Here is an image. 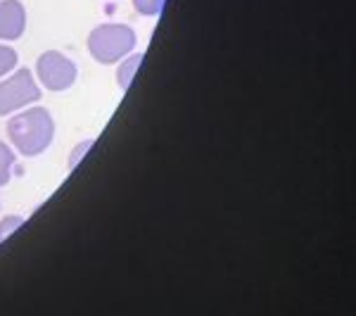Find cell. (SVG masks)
Returning <instances> with one entry per match:
<instances>
[{
  "label": "cell",
  "mask_w": 356,
  "mask_h": 316,
  "mask_svg": "<svg viewBox=\"0 0 356 316\" xmlns=\"http://www.w3.org/2000/svg\"><path fill=\"white\" fill-rule=\"evenodd\" d=\"M26 8L22 0H0V41H19L26 31Z\"/></svg>",
  "instance_id": "obj_5"
},
{
  "label": "cell",
  "mask_w": 356,
  "mask_h": 316,
  "mask_svg": "<svg viewBox=\"0 0 356 316\" xmlns=\"http://www.w3.org/2000/svg\"><path fill=\"white\" fill-rule=\"evenodd\" d=\"M90 145H93V138H86V141H81V143H76V145H74L72 155H69V169L74 171L79 164H81V159L86 157V152L90 150Z\"/></svg>",
  "instance_id": "obj_10"
},
{
  "label": "cell",
  "mask_w": 356,
  "mask_h": 316,
  "mask_svg": "<svg viewBox=\"0 0 356 316\" xmlns=\"http://www.w3.org/2000/svg\"><path fill=\"white\" fill-rule=\"evenodd\" d=\"M8 138L22 157H38L53 145L55 119L50 110L41 105H29L15 112L8 122Z\"/></svg>",
  "instance_id": "obj_1"
},
{
  "label": "cell",
  "mask_w": 356,
  "mask_h": 316,
  "mask_svg": "<svg viewBox=\"0 0 356 316\" xmlns=\"http://www.w3.org/2000/svg\"><path fill=\"white\" fill-rule=\"evenodd\" d=\"M88 53L100 65H117L126 55H131L138 45L136 31L129 24H119V22H105L97 24L88 33Z\"/></svg>",
  "instance_id": "obj_2"
},
{
  "label": "cell",
  "mask_w": 356,
  "mask_h": 316,
  "mask_svg": "<svg viewBox=\"0 0 356 316\" xmlns=\"http://www.w3.org/2000/svg\"><path fill=\"white\" fill-rule=\"evenodd\" d=\"M143 55L140 50H134L131 55H126L122 62H117L119 69H117V84H119V88L122 90H129L131 88V84H134V79H136V74H138V69H140L143 65Z\"/></svg>",
  "instance_id": "obj_6"
},
{
  "label": "cell",
  "mask_w": 356,
  "mask_h": 316,
  "mask_svg": "<svg viewBox=\"0 0 356 316\" xmlns=\"http://www.w3.org/2000/svg\"><path fill=\"white\" fill-rule=\"evenodd\" d=\"M22 223H24V219H22V216H17V214L3 216V219H0V243H3L5 238H10V235H13L17 228L22 226Z\"/></svg>",
  "instance_id": "obj_11"
},
{
  "label": "cell",
  "mask_w": 356,
  "mask_h": 316,
  "mask_svg": "<svg viewBox=\"0 0 356 316\" xmlns=\"http://www.w3.org/2000/svg\"><path fill=\"white\" fill-rule=\"evenodd\" d=\"M166 0H134V8L143 17H159L164 10Z\"/></svg>",
  "instance_id": "obj_9"
},
{
  "label": "cell",
  "mask_w": 356,
  "mask_h": 316,
  "mask_svg": "<svg viewBox=\"0 0 356 316\" xmlns=\"http://www.w3.org/2000/svg\"><path fill=\"white\" fill-rule=\"evenodd\" d=\"M36 81L50 93H65L79 79V67L60 50H45L36 60Z\"/></svg>",
  "instance_id": "obj_4"
},
{
  "label": "cell",
  "mask_w": 356,
  "mask_h": 316,
  "mask_svg": "<svg viewBox=\"0 0 356 316\" xmlns=\"http://www.w3.org/2000/svg\"><path fill=\"white\" fill-rule=\"evenodd\" d=\"M41 95L43 88L31 69L17 67L5 79H0V117H10L29 105H36Z\"/></svg>",
  "instance_id": "obj_3"
},
{
  "label": "cell",
  "mask_w": 356,
  "mask_h": 316,
  "mask_svg": "<svg viewBox=\"0 0 356 316\" xmlns=\"http://www.w3.org/2000/svg\"><path fill=\"white\" fill-rule=\"evenodd\" d=\"M13 171L22 174V169H17V152L0 141V188H5L13 181Z\"/></svg>",
  "instance_id": "obj_7"
},
{
  "label": "cell",
  "mask_w": 356,
  "mask_h": 316,
  "mask_svg": "<svg viewBox=\"0 0 356 316\" xmlns=\"http://www.w3.org/2000/svg\"><path fill=\"white\" fill-rule=\"evenodd\" d=\"M19 67V55L8 43H0V79H5L10 72Z\"/></svg>",
  "instance_id": "obj_8"
}]
</instances>
